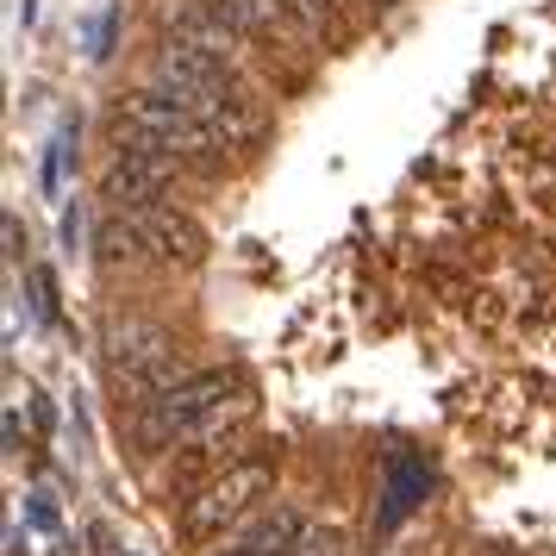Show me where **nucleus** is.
I'll return each instance as SVG.
<instances>
[{"instance_id": "11", "label": "nucleus", "mask_w": 556, "mask_h": 556, "mask_svg": "<svg viewBox=\"0 0 556 556\" xmlns=\"http://www.w3.org/2000/svg\"><path fill=\"white\" fill-rule=\"evenodd\" d=\"M31 294H38V319H56V281H51V269H31Z\"/></svg>"}, {"instance_id": "7", "label": "nucleus", "mask_w": 556, "mask_h": 556, "mask_svg": "<svg viewBox=\"0 0 556 556\" xmlns=\"http://www.w3.org/2000/svg\"><path fill=\"white\" fill-rule=\"evenodd\" d=\"M131 226H138V244H144V263H156V269H201L206 263V231L188 219V213H176V206H138L131 213Z\"/></svg>"}, {"instance_id": "6", "label": "nucleus", "mask_w": 556, "mask_h": 556, "mask_svg": "<svg viewBox=\"0 0 556 556\" xmlns=\"http://www.w3.org/2000/svg\"><path fill=\"white\" fill-rule=\"evenodd\" d=\"M244 438H251V401L238 406V413H226L219 426L194 431V438L181 444L176 469H169V494H194L201 481H213L219 469H231L238 451H244Z\"/></svg>"}, {"instance_id": "13", "label": "nucleus", "mask_w": 556, "mask_h": 556, "mask_svg": "<svg viewBox=\"0 0 556 556\" xmlns=\"http://www.w3.org/2000/svg\"><path fill=\"white\" fill-rule=\"evenodd\" d=\"M31 526H45V531L56 526V506L45 501V494H31Z\"/></svg>"}, {"instance_id": "9", "label": "nucleus", "mask_w": 556, "mask_h": 556, "mask_svg": "<svg viewBox=\"0 0 556 556\" xmlns=\"http://www.w3.org/2000/svg\"><path fill=\"white\" fill-rule=\"evenodd\" d=\"M431 488V463L419 451H394L388 456V476H381V506H376V526L394 531L406 526L413 513H419V501H426Z\"/></svg>"}, {"instance_id": "3", "label": "nucleus", "mask_w": 556, "mask_h": 556, "mask_svg": "<svg viewBox=\"0 0 556 556\" xmlns=\"http://www.w3.org/2000/svg\"><path fill=\"white\" fill-rule=\"evenodd\" d=\"M101 363H106V388H113L119 401H131V406L156 401L169 381H181V344H176V331L151 326V319H126V326L106 331Z\"/></svg>"}, {"instance_id": "10", "label": "nucleus", "mask_w": 556, "mask_h": 556, "mask_svg": "<svg viewBox=\"0 0 556 556\" xmlns=\"http://www.w3.org/2000/svg\"><path fill=\"white\" fill-rule=\"evenodd\" d=\"M70 144H76V126H56V138L45 144V194H63V169H70Z\"/></svg>"}, {"instance_id": "5", "label": "nucleus", "mask_w": 556, "mask_h": 556, "mask_svg": "<svg viewBox=\"0 0 556 556\" xmlns=\"http://www.w3.org/2000/svg\"><path fill=\"white\" fill-rule=\"evenodd\" d=\"M181 176V156L163 151L156 138L131 131L113 119V156H106V176H101V201L113 213H138V206H156L169 194V181Z\"/></svg>"}, {"instance_id": "2", "label": "nucleus", "mask_w": 556, "mask_h": 556, "mask_svg": "<svg viewBox=\"0 0 556 556\" xmlns=\"http://www.w3.org/2000/svg\"><path fill=\"white\" fill-rule=\"evenodd\" d=\"M113 119H119V126H131V131H144V138H156L163 151H176L181 163H194V169H219V163L231 156L226 138L206 126L201 113L181 101V94L156 88V81L131 88V94H119V101H113Z\"/></svg>"}, {"instance_id": "4", "label": "nucleus", "mask_w": 556, "mask_h": 556, "mask_svg": "<svg viewBox=\"0 0 556 556\" xmlns=\"http://www.w3.org/2000/svg\"><path fill=\"white\" fill-rule=\"evenodd\" d=\"M269 488H276V463H269V456H238L231 469H219L213 481H201V488L181 501V538H188V544L226 538V526H238Z\"/></svg>"}, {"instance_id": "1", "label": "nucleus", "mask_w": 556, "mask_h": 556, "mask_svg": "<svg viewBox=\"0 0 556 556\" xmlns=\"http://www.w3.org/2000/svg\"><path fill=\"white\" fill-rule=\"evenodd\" d=\"M244 406V381L238 369H194V376L169 381L156 401L138 406V419H131V438H138V451H181L194 431L219 426L226 413Z\"/></svg>"}, {"instance_id": "12", "label": "nucleus", "mask_w": 556, "mask_h": 556, "mask_svg": "<svg viewBox=\"0 0 556 556\" xmlns=\"http://www.w3.org/2000/svg\"><path fill=\"white\" fill-rule=\"evenodd\" d=\"M106 31H113V13H94L88 20V56H106Z\"/></svg>"}, {"instance_id": "8", "label": "nucleus", "mask_w": 556, "mask_h": 556, "mask_svg": "<svg viewBox=\"0 0 556 556\" xmlns=\"http://www.w3.org/2000/svg\"><path fill=\"white\" fill-rule=\"evenodd\" d=\"M319 544H326V531L313 526V513H301V506H276V513L251 519V526L238 531L219 556H313Z\"/></svg>"}]
</instances>
